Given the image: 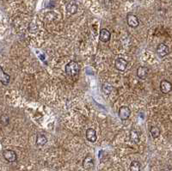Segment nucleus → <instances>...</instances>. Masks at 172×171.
Listing matches in <instances>:
<instances>
[{"label": "nucleus", "instance_id": "f257e3e1", "mask_svg": "<svg viewBox=\"0 0 172 171\" xmlns=\"http://www.w3.org/2000/svg\"><path fill=\"white\" fill-rule=\"evenodd\" d=\"M65 73L71 77H75L80 72V66L76 61H70L68 64L65 65Z\"/></svg>", "mask_w": 172, "mask_h": 171}, {"label": "nucleus", "instance_id": "f03ea898", "mask_svg": "<svg viewBox=\"0 0 172 171\" xmlns=\"http://www.w3.org/2000/svg\"><path fill=\"white\" fill-rule=\"evenodd\" d=\"M157 54L160 58H164L170 53V48L164 43H159L157 47Z\"/></svg>", "mask_w": 172, "mask_h": 171}, {"label": "nucleus", "instance_id": "7ed1b4c3", "mask_svg": "<svg viewBox=\"0 0 172 171\" xmlns=\"http://www.w3.org/2000/svg\"><path fill=\"white\" fill-rule=\"evenodd\" d=\"M127 23L128 25L131 28H135L140 25V20L138 18V16H135L134 14H128L127 16Z\"/></svg>", "mask_w": 172, "mask_h": 171}, {"label": "nucleus", "instance_id": "20e7f679", "mask_svg": "<svg viewBox=\"0 0 172 171\" xmlns=\"http://www.w3.org/2000/svg\"><path fill=\"white\" fill-rule=\"evenodd\" d=\"M130 115H131V110L127 106H122L119 108L118 115L121 120H127L130 117Z\"/></svg>", "mask_w": 172, "mask_h": 171}, {"label": "nucleus", "instance_id": "39448f33", "mask_svg": "<svg viewBox=\"0 0 172 171\" xmlns=\"http://www.w3.org/2000/svg\"><path fill=\"white\" fill-rule=\"evenodd\" d=\"M3 156H4V159L8 161L9 163H14L17 159L16 153L12 150H4L3 151Z\"/></svg>", "mask_w": 172, "mask_h": 171}, {"label": "nucleus", "instance_id": "423d86ee", "mask_svg": "<svg viewBox=\"0 0 172 171\" xmlns=\"http://www.w3.org/2000/svg\"><path fill=\"white\" fill-rule=\"evenodd\" d=\"M128 62L123 58H117L115 61V66L120 72H124L127 69Z\"/></svg>", "mask_w": 172, "mask_h": 171}, {"label": "nucleus", "instance_id": "0eeeda50", "mask_svg": "<svg viewBox=\"0 0 172 171\" xmlns=\"http://www.w3.org/2000/svg\"><path fill=\"white\" fill-rule=\"evenodd\" d=\"M65 9H66V11L68 12L69 14L74 15V14H76L77 12H78V3H77L75 0H72V1H70V2L67 3Z\"/></svg>", "mask_w": 172, "mask_h": 171}, {"label": "nucleus", "instance_id": "6e6552de", "mask_svg": "<svg viewBox=\"0 0 172 171\" xmlns=\"http://www.w3.org/2000/svg\"><path fill=\"white\" fill-rule=\"evenodd\" d=\"M149 68L146 66H140L137 69V76L141 80H145L147 78L149 75Z\"/></svg>", "mask_w": 172, "mask_h": 171}, {"label": "nucleus", "instance_id": "1a4fd4ad", "mask_svg": "<svg viewBox=\"0 0 172 171\" xmlns=\"http://www.w3.org/2000/svg\"><path fill=\"white\" fill-rule=\"evenodd\" d=\"M172 85L168 80H162L160 82V90L163 94H168L171 90Z\"/></svg>", "mask_w": 172, "mask_h": 171}, {"label": "nucleus", "instance_id": "9d476101", "mask_svg": "<svg viewBox=\"0 0 172 171\" xmlns=\"http://www.w3.org/2000/svg\"><path fill=\"white\" fill-rule=\"evenodd\" d=\"M85 136H86L87 140L90 141V142H91V143H95L96 141V139H97L96 131L93 128H88L87 131H86V133H85Z\"/></svg>", "mask_w": 172, "mask_h": 171}, {"label": "nucleus", "instance_id": "9b49d317", "mask_svg": "<svg viewBox=\"0 0 172 171\" xmlns=\"http://www.w3.org/2000/svg\"><path fill=\"white\" fill-rule=\"evenodd\" d=\"M111 38V33L107 28H102L99 35V39L103 42H108Z\"/></svg>", "mask_w": 172, "mask_h": 171}, {"label": "nucleus", "instance_id": "f8f14e48", "mask_svg": "<svg viewBox=\"0 0 172 171\" xmlns=\"http://www.w3.org/2000/svg\"><path fill=\"white\" fill-rule=\"evenodd\" d=\"M83 167L85 169H91L94 168V159L90 155L85 156V158L83 161Z\"/></svg>", "mask_w": 172, "mask_h": 171}, {"label": "nucleus", "instance_id": "ddd939ff", "mask_svg": "<svg viewBox=\"0 0 172 171\" xmlns=\"http://www.w3.org/2000/svg\"><path fill=\"white\" fill-rule=\"evenodd\" d=\"M10 76L5 73L4 69L0 65V83L4 85H7L10 83Z\"/></svg>", "mask_w": 172, "mask_h": 171}, {"label": "nucleus", "instance_id": "4468645a", "mask_svg": "<svg viewBox=\"0 0 172 171\" xmlns=\"http://www.w3.org/2000/svg\"><path fill=\"white\" fill-rule=\"evenodd\" d=\"M47 142H48V139H47V137H46L44 134H40V133H39V134L36 135V144L38 147H42V146H44L45 144H47Z\"/></svg>", "mask_w": 172, "mask_h": 171}, {"label": "nucleus", "instance_id": "2eb2a0df", "mask_svg": "<svg viewBox=\"0 0 172 171\" xmlns=\"http://www.w3.org/2000/svg\"><path fill=\"white\" fill-rule=\"evenodd\" d=\"M113 90H114V87H113L110 84H108V83H104V84L102 85V90H103V92L104 94H106V95L111 94Z\"/></svg>", "mask_w": 172, "mask_h": 171}, {"label": "nucleus", "instance_id": "dca6fc26", "mask_svg": "<svg viewBox=\"0 0 172 171\" xmlns=\"http://www.w3.org/2000/svg\"><path fill=\"white\" fill-rule=\"evenodd\" d=\"M150 133H151V135L153 139H157L160 136V129L157 127H152L150 128Z\"/></svg>", "mask_w": 172, "mask_h": 171}, {"label": "nucleus", "instance_id": "f3484780", "mask_svg": "<svg viewBox=\"0 0 172 171\" xmlns=\"http://www.w3.org/2000/svg\"><path fill=\"white\" fill-rule=\"evenodd\" d=\"M140 168L141 165L138 161H132L130 164V171H140Z\"/></svg>", "mask_w": 172, "mask_h": 171}, {"label": "nucleus", "instance_id": "a211bd4d", "mask_svg": "<svg viewBox=\"0 0 172 171\" xmlns=\"http://www.w3.org/2000/svg\"><path fill=\"white\" fill-rule=\"evenodd\" d=\"M130 139L132 142H134L135 144H138L140 142V137L138 135V132L135 130H132L130 132Z\"/></svg>", "mask_w": 172, "mask_h": 171}]
</instances>
